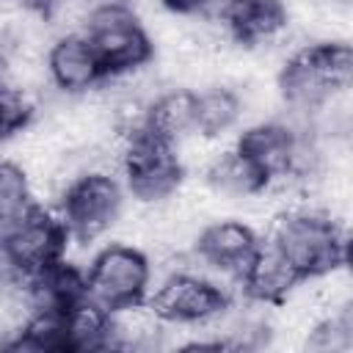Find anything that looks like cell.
I'll use <instances>...</instances> for the list:
<instances>
[{
    "label": "cell",
    "instance_id": "cell-1",
    "mask_svg": "<svg viewBox=\"0 0 353 353\" xmlns=\"http://www.w3.org/2000/svg\"><path fill=\"white\" fill-rule=\"evenodd\" d=\"M284 119L306 130L312 110L339 88H350L353 50L345 39H301L276 69Z\"/></svg>",
    "mask_w": 353,
    "mask_h": 353
},
{
    "label": "cell",
    "instance_id": "cell-2",
    "mask_svg": "<svg viewBox=\"0 0 353 353\" xmlns=\"http://www.w3.org/2000/svg\"><path fill=\"white\" fill-rule=\"evenodd\" d=\"M262 237L306 281L347 265V223L314 204L276 212Z\"/></svg>",
    "mask_w": 353,
    "mask_h": 353
},
{
    "label": "cell",
    "instance_id": "cell-3",
    "mask_svg": "<svg viewBox=\"0 0 353 353\" xmlns=\"http://www.w3.org/2000/svg\"><path fill=\"white\" fill-rule=\"evenodd\" d=\"M127 201L130 196L113 165H88L58 188L52 207L66 223L72 243L88 245L121 223Z\"/></svg>",
    "mask_w": 353,
    "mask_h": 353
},
{
    "label": "cell",
    "instance_id": "cell-4",
    "mask_svg": "<svg viewBox=\"0 0 353 353\" xmlns=\"http://www.w3.org/2000/svg\"><path fill=\"white\" fill-rule=\"evenodd\" d=\"M83 270L85 295L108 312L146 301L154 281V262L149 251L130 240H110L97 245Z\"/></svg>",
    "mask_w": 353,
    "mask_h": 353
},
{
    "label": "cell",
    "instance_id": "cell-5",
    "mask_svg": "<svg viewBox=\"0 0 353 353\" xmlns=\"http://www.w3.org/2000/svg\"><path fill=\"white\" fill-rule=\"evenodd\" d=\"M116 171L127 196L138 204H160L188 179L176 149L146 130L116 141Z\"/></svg>",
    "mask_w": 353,
    "mask_h": 353
},
{
    "label": "cell",
    "instance_id": "cell-6",
    "mask_svg": "<svg viewBox=\"0 0 353 353\" xmlns=\"http://www.w3.org/2000/svg\"><path fill=\"white\" fill-rule=\"evenodd\" d=\"M83 36L94 47L108 77L143 69L154 61L149 25L132 3H108L94 8Z\"/></svg>",
    "mask_w": 353,
    "mask_h": 353
},
{
    "label": "cell",
    "instance_id": "cell-7",
    "mask_svg": "<svg viewBox=\"0 0 353 353\" xmlns=\"http://www.w3.org/2000/svg\"><path fill=\"white\" fill-rule=\"evenodd\" d=\"M232 295L196 265H174L154 276L146 295L149 309L168 328H196L218 317Z\"/></svg>",
    "mask_w": 353,
    "mask_h": 353
},
{
    "label": "cell",
    "instance_id": "cell-8",
    "mask_svg": "<svg viewBox=\"0 0 353 353\" xmlns=\"http://www.w3.org/2000/svg\"><path fill=\"white\" fill-rule=\"evenodd\" d=\"M262 243V232L243 215H215L196 232L188 259L215 279L232 298L237 295V276Z\"/></svg>",
    "mask_w": 353,
    "mask_h": 353
},
{
    "label": "cell",
    "instance_id": "cell-9",
    "mask_svg": "<svg viewBox=\"0 0 353 353\" xmlns=\"http://www.w3.org/2000/svg\"><path fill=\"white\" fill-rule=\"evenodd\" d=\"M0 240H3L6 251L11 254V259L17 262V268L28 279H33V276L44 273L47 268L58 265L61 259H66L74 245L72 234H69L66 223L61 221V215L55 212V207H47L41 201L33 204L25 215L11 221L8 226H3Z\"/></svg>",
    "mask_w": 353,
    "mask_h": 353
},
{
    "label": "cell",
    "instance_id": "cell-10",
    "mask_svg": "<svg viewBox=\"0 0 353 353\" xmlns=\"http://www.w3.org/2000/svg\"><path fill=\"white\" fill-rule=\"evenodd\" d=\"M50 91L58 97H88L105 80V69L83 33H58L47 47Z\"/></svg>",
    "mask_w": 353,
    "mask_h": 353
},
{
    "label": "cell",
    "instance_id": "cell-11",
    "mask_svg": "<svg viewBox=\"0 0 353 353\" xmlns=\"http://www.w3.org/2000/svg\"><path fill=\"white\" fill-rule=\"evenodd\" d=\"M301 281L303 279L292 270V265L262 237V243L256 245V251L251 254V259L245 262V268L237 276L234 298H245L251 303L273 309V306L284 303L301 287Z\"/></svg>",
    "mask_w": 353,
    "mask_h": 353
},
{
    "label": "cell",
    "instance_id": "cell-12",
    "mask_svg": "<svg viewBox=\"0 0 353 353\" xmlns=\"http://www.w3.org/2000/svg\"><path fill=\"white\" fill-rule=\"evenodd\" d=\"M193 113L196 132L212 141H232L234 132L245 124V108L237 85L207 83L193 88Z\"/></svg>",
    "mask_w": 353,
    "mask_h": 353
},
{
    "label": "cell",
    "instance_id": "cell-13",
    "mask_svg": "<svg viewBox=\"0 0 353 353\" xmlns=\"http://www.w3.org/2000/svg\"><path fill=\"white\" fill-rule=\"evenodd\" d=\"M143 130L171 146L185 141L196 132V113H193V88L185 85H160L143 113Z\"/></svg>",
    "mask_w": 353,
    "mask_h": 353
},
{
    "label": "cell",
    "instance_id": "cell-14",
    "mask_svg": "<svg viewBox=\"0 0 353 353\" xmlns=\"http://www.w3.org/2000/svg\"><path fill=\"white\" fill-rule=\"evenodd\" d=\"M63 350L94 353L110 350V312L88 295L63 309Z\"/></svg>",
    "mask_w": 353,
    "mask_h": 353
},
{
    "label": "cell",
    "instance_id": "cell-15",
    "mask_svg": "<svg viewBox=\"0 0 353 353\" xmlns=\"http://www.w3.org/2000/svg\"><path fill=\"white\" fill-rule=\"evenodd\" d=\"M168 325L149 309L146 301L110 312V350H152L163 347Z\"/></svg>",
    "mask_w": 353,
    "mask_h": 353
},
{
    "label": "cell",
    "instance_id": "cell-16",
    "mask_svg": "<svg viewBox=\"0 0 353 353\" xmlns=\"http://www.w3.org/2000/svg\"><path fill=\"white\" fill-rule=\"evenodd\" d=\"M39 204L36 188L25 165L14 157H0V229Z\"/></svg>",
    "mask_w": 353,
    "mask_h": 353
},
{
    "label": "cell",
    "instance_id": "cell-17",
    "mask_svg": "<svg viewBox=\"0 0 353 353\" xmlns=\"http://www.w3.org/2000/svg\"><path fill=\"white\" fill-rule=\"evenodd\" d=\"M39 116V99L0 77V146L19 138Z\"/></svg>",
    "mask_w": 353,
    "mask_h": 353
},
{
    "label": "cell",
    "instance_id": "cell-18",
    "mask_svg": "<svg viewBox=\"0 0 353 353\" xmlns=\"http://www.w3.org/2000/svg\"><path fill=\"white\" fill-rule=\"evenodd\" d=\"M163 11L176 17H215L223 0H157Z\"/></svg>",
    "mask_w": 353,
    "mask_h": 353
},
{
    "label": "cell",
    "instance_id": "cell-19",
    "mask_svg": "<svg viewBox=\"0 0 353 353\" xmlns=\"http://www.w3.org/2000/svg\"><path fill=\"white\" fill-rule=\"evenodd\" d=\"M17 6H22V8H28V11H36V14H47L58 0H14Z\"/></svg>",
    "mask_w": 353,
    "mask_h": 353
}]
</instances>
